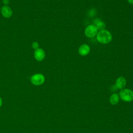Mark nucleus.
I'll return each mask as SVG.
<instances>
[{
    "mask_svg": "<svg viewBox=\"0 0 133 133\" xmlns=\"http://www.w3.org/2000/svg\"><path fill=\"white\" fill-rule=\"evenodd\" d=\"M97 41L101 44H106L110 43L112 39V35L110 32L107 30L98 32L96 35Z\"/></svg>",
    "mask_w": 133,
    "mask_h": 133,
    "instance_id": "obj_1",
    "label": "nucleus"
},
{
    "mask_svg": "<svg viewBox=\"0 0 133 133\" xmlns=\"http://www.w3.org/2000/svg\"><path fill=\"white\" fill-rule=\"evenodd\" d=\"M121 99L126 102H130L133 100V91L127 88H123L119 93Z\"/></svg>",
    "mask_w": 133,
    "mask_h": 133,
    "instance_id": "obj_2",
    "label": "nucleus"
},
{
    "mask_svg": "<svg viewBox=\"0 0 133 133\" xmlns=\"http://www.w3.org/2000/svg\"><path fill=\"white\" fill-rule=\"evenodd\" d=\"M98 33V29L94 24L88 25L85 29L84 33L86 37L89 38H92L96 36Z\"/></svg>",
    "mask_w": 133,
    "mask_h": 133,
    "instance_id": "obj_3",
    "label": "nucleus"
},
{
    "mask_svg": "<svg viewBox=\"0 0 133 133\" xmlns=\"http://www.w3.org/2000/svg\"><path fill=\"white\" fill-rule=\"evenodd\" d=\"M31 81L33 85L39 86L44 83L45 81V77L43 74L41 73L35 74L32 76L31 78Z\"/></svg>",
    "mask_w": 133,
    "mask_h": 133,
    "instance_id": "obj_4",
    "label": "nucleus"
},
{
    "mask_svg": "<svg viewBox=\"0 0 133 133\" xmlns=\"http://www.w3.org/2000/svg\"><path fill=\"white\" fill-rule=\"evenodd\" d=\"M34 56L35 59L38 61L44 60L45 57V53L44 50L42 48H38L35 49L34 52Z\"/></svg>",
    "mask_w": 133,
    "mask_h": 133,
    "instance_id": "obj_5",
    "label": "nucleus"
},
{
    "mask_svg": "<svg viewBox=\"0 0 133 133\" xmlns=\"http://www.w3.org/2000/svg\"><path fill=\"white\" fill-rule=\"evenodd\" d=\"M90 49V47L86 44H82L78 48V53L81 56H86L89 54Z\"/></svg>",
    "mask_w": 133,
    "mask_h": 133,
    "instance_id": "obj_6",
    "label": "nucleus"
},
{
    "mask_svg": "<svg viewBox=\"0 0 133 133\" xmlns=\"http://www.w3.org/2000/svg\"><path fill=\"white\" fill-rule=\"evenodd\" d=\"M1 13L5 18H9L12 16V11L8 6H4L1 8Z\"/></svg>",
    "mask_w": 133,
    "mask_h": 133,
    "instance_id": "obj_7",
    "label": "nucleus"
},
{
    "mask_svg": "<svg viewBox=\"0 0 133 133\" xmlns=\"http://www.w3.org/2000/svg\"><path fill=\"white\" fill-rule=\"evenodd\" d=\"M126 84V80L123 76H121L117 78L115 82L116 87L117 88L120 89H123L125 87Z\"/></svg>",
    "mask_w": 133,
    "mask_h": 133,
    "instance_id": "obj_8",
    "label": "nucleus"
},
{
    "mask_svg": "<svg viewBox=\"0 0 133 133\" xmlns=\"http://www.w3.org/2000/svg\"><path fill=\"white\" fill-rule=\"evenodd\" d=\"M119 97L117 94H112L110 97V102L112 105H115L119 102Z\"/></svg>",
    "mask_w": 133,
    "mask_h": 133,
    "instance_id": "obj_9",
    "label": "nucleus"
},
{
    "mask_svg": "<svg viewBox=\"0 0 133 133\" xmlns=\"http://www.w3.org/2000/svg\"><path fill=\"white\" fill-rule=\"evenodd\" d=\"M95 26H96L98 30H99V31L105 30V28L106 27V25L105 23L102 20H101L99 22H98Z\"/></svg>",
    "mask_w": 133,
    "mask_h": 133,
    "instance_id": "obj_10",
    "label": "nucleus"
},
{
    "mask_svg": "<svg viewBox=\"0 0 133 133\" xmlns=\"http://www.w3.org/2000/svg\"><path fill=\"white\" fill-rule=\"evenodd\" d=\"M96 10H95V9H94V8L91 9L89 11V12H88V15H89V16L90 17H94V16H95V15H96Z\"/></svg>",
    "mask_w": 133,
    "mask_h": 133,
    "instance_id": "obj_11",
    "label": "nucleus"
},
{
    "mask_svg": "<svg viewBox=\"0 0 133 133\" xmlns=\"http://www.w3.org/2000/svg\"><path fill=\"white\" fill-rule=\"evenodd\" d=\"M32 46L33 47V48L35 49H37L38 48V47H39V45H38V43L36 42H34L32 43Z\"/></svg>",
    "mask_w": 133,
    "mask_h": 133,
    "instance_id": "obj_12",
    "label": "nucleus"
},
{
    "mask_svg": "<svg viewBox=\"0 0 133 133\" xmlns=\"http://www.w3.org/2000/svg\"><path fill=\"white\" fill-rule=\"evenodd\" d=\"M101 20L100 18H96L93 20V24L96 25L98 22H99Z\"/></svg>",
    "mask_w": 133,
    "mask_h": 133,
    "instance_id": "obj_13",
    "label": "nucleus"
},
{
    "mask_svg": "<svg viewBox=\"0 0 133 133\" xmlns=\"http://www.w3.org/2000/svg\"><path fill=\"white\" fill-rule=\"evenodd\" d=\"M9 0H3V3L5 4V5H7L8 4H9Z\"/></svg>",
    "mask_w": 133,
    "mask_h": 133,
    "instance_id": "obj_14",
    "label": "nucleus"
},
{
    "mask_svg": "<svg viewBox=\"0 0 133 133\" xmlns=\"http://www.w3.org/2000/svg\"><path fill=\"white\" fill-rule=\"evenodd\" d=\"M129 4L131 5H133V0H127Z\"/></svg>",
    "mask_w": 133,
    "mask_h": 133,
    "instance_id": "obj_15",
    "label": "nucleus"
},
{
    "mask_svg": "<svg viewBox=\"0 0 133 133\" xmlns=\"http://www.w3.org/2000/svg\"><path fill=\"white\" fill-rule=\"evenodd\" d=\"M2 105V98L0 97V107H1Z\"/></svg>",
    "mask_w": 133,
    "mask_h": 133,
    "instance_id": "obj_16",
    "label": "nucleus"
}]
</instances>
